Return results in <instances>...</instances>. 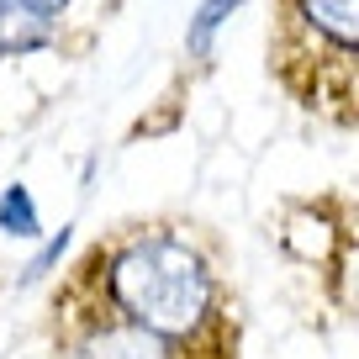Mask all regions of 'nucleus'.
<instances>
[{
    "label": "nucleus",
    "mask_w": 359,
    "mask_h": 359,
    "mask_svg": "<svg viewBox=\"0 0 359 359\" xmlns=\"http://www.w3.org/2000/svg\"><path fill=\"white\" fill-rule=\"evenodd\" d=\"M69 296L90 302V317H116L164 338L185 359H233L222 344V280L206 248L180 227H122L111 243L90 248Z\"/></svg>",
    "instance_id": "obj_1"
},
{
    "label": "nucleus",
    "mask_w": 359,
    "mask_h": 359,
    "mask_svg": "<svg viewBox=\"0 0 359 359\" xmlns=\"http://www.w3.org/2000/svg\"><path fill=\"white\" fill-rule=\"evenodd\" d=\"M264 64L302 111L359 133V0H269Z\"/></svg>",
    "instance_id": "obj_2"
},
{
    "label": "nucleus",
    "mask_w": 359,
    "mask_h": 359,
    "mask_svg": "<svg viewBox=\"0 0 359 359\" xmlns=\"http://www.w3.org/2000/svg\"><path fill=\"white\" fill-rule=\"evenodd\" d=\"M69 359H185V354L143 327L116 323V317H79L74 338H69Z\"/></svg>",
    "instance_id": "obj_3"
},
{
    "label": "nucleus",
    "mask_w": 359,
    "mask_h": 359,
    "mask_svg": "<svg viewBox=\"0 0 359 359\" xmlns=\"http://www.w3.org/2000/svg\"><path fill=\"white\" fill-rule=\"evenodd\" d=\"M53 27L43 11H32L27 0H0V58H22V53H43L53 43Z\"/></svg>",
    "instance_id": "obj_4"
},
{
    "label": "nucleus",
    "mask_w": 359,
    "mask_h": 359,
    "mask_svg": "<svg viewBox=\"0 0 359 359\" xmlns=\"http://www.w3.org/2000/svg\"><path fill=\"white\" fill-rule=\"evenodd\" d=\"M0 222H6V233H37V212H32V196H27L22 185H11V191L0 196Z\"/></svg>",
    "instance_id": "obj_5"
},
{
    "label": "nucleus",
    "mask_w": 359,
    "mask_h": 359,
    "mask_svg": "<svg viewBox=\"0 0 359 359\" xmlns=\"http://www.w3.org/2000/svg\"><path fill=\"white\" fill-rule=\"evenodd\" d=\"M27 6H32V11H43L48 22H58V16H64V6H69V0H27Z\"/></svg>",
    "instance_id": "obj_6"
}]
</instances>
